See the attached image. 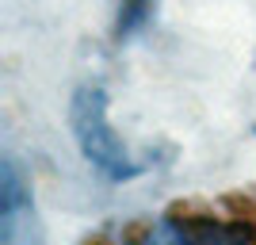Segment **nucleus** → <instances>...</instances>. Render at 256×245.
<instances>
[{"label": "nucleus", "mask_w": 256, "mask_h": 245, "mask_svg": "<svg viewBox=\"0 0 256 245\" xmlns=\"http://www.w3.org/2000/svg\"><path fill=\"white\" fill-rule=\"evenodd\" d=\"M69 123H73V138L84 153V161L107 180H134L146 165L134 157V149L118 138V130L107 119V92L100 85H80L69 104Z\"/></svg>", "instance_id": "nucleus-1"}, {"label": "nucleus", "mask_w": 256, "mask_h": 245, "mask_svg": "<svg viewBox=\"0 0 256 245\" xmlns=\"http://www.w3.org/2000/svg\"><path fill=\"white\" fill-rule=\"evenodd\" d=\"M252 222H237L222 214H160L146 222L126 245H252Z\"/></svg>", "instance_id": "nucleus-2"}, {"label": "nucleus", "mask_w": 256, "mask_h": 245, "mask_svg": "<svg viewBox=\"0 0 256 245\" xmlns=\"http://www.w3.org/2000/svg\"><path fill=\"white\" fill-rule=\"evenodd\" d=\"M0 245H42L31 192L12 153H4L0 165Z\"/></svg>", "instance_id": "nucleus-3"}, {"label": "nucleus", "mask_w": 256, "mask_h": 245, "mask_svg": "<svg viewBox=\"0 0 256 245\" xmlns=\"http://www.w3.org/2000/svg\"><path fill=\"white\" fill-rule=\"evenodd\" d=\"M153 4L157 0H115V35L118 39H130L138 35L153 16Z\"/></svg>", "instance_id": "nucleus-4"}]
</instances>
